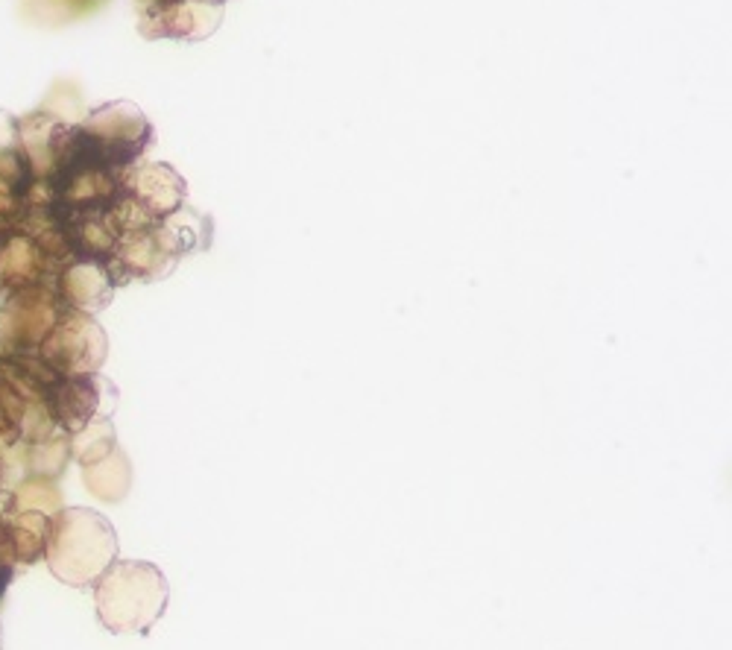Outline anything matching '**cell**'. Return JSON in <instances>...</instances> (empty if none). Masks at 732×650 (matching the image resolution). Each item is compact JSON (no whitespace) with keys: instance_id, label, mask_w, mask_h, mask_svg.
Segmentation results:
<instances>
[{"instance_id":"cell-1","label":"cell","mask_w":732,"mask_h":650,"mask_svg":"<svg viewBox=\"0 0 732 650\" xmlns=\"http://www.w3.org/2000/svg\"><path fill=\"white\" fill-rule=\"evenodd\" d=\"M117 557V533L112 521L85 507H68L50 516L44 560L62 583L88 586Z\"/></svg>"},{"instance_id":"cell-2","label":"cell","mask_w":732,"mask_h":650,"mask_svg":"<svg viewBox=\"0 0 732 650\" xmlns=\"http://www.w3.org/2000/svg\"><path fill=\"white\" fill-rule=\"evenodd\" d=\"M167 597V577L144 560L112 563L94 580L97 618L112 633H146L164 615Z\"/></svg>"},{"instance_id":"cell-3","label":"cell","mask_w":732,"mask_h":650,"mask_svg":"<svg viewBox=\"0 0 732 650\" xmlns=\"http://www.w3.org/2000/svg\"><path fill=\"white\" fill-rule=\"evenodd\" d=\"M129 463L124 454H106L103 460H97L91 466H85V484L88 489L103 498V501H120L129 492Z\"/></svg>"},{"instance_id":"cell-4","label":"cell","mask_w":732,"mask_h":650,"mask_svg":"<svg viewBox=\"0 0 732 650\" xmlns=\"http://www.w3.org/2000/svg\"><path fill=\"white\" fill-rule=\"evenodd\" d=\"M47 527H50V516L36 513V510H27L15 519V551L23 563L44 557Z\"/></svg>"},{"instance_id":"cell-5","label":"cell","mask_w":732,"mask_h":650,"mask_svg":"<svg viewBox=\"0 0 732 650\" xmlns=\"http://www.w3.org/2000/svg\"><path fill=\"white\" fill-rule=\"evenodd\" d=\"M21 504L27 510H36V513H50L59 507V492L53 487H23L21 492Z\"/></svg>"},{"instance_id":"cell-6","label":"cell","mask_w":732,"mask_h":650,"mask_svg":"<svg viewBox=\"0 0 732 650\" xmlns=\"http://www.w3.org/2000/svg\"><path fill=\"white\" fill-rule=\"evenodd\" d=\"M65 457H68V451H65V443H47V445H41L38 448V454H36V469H41V472H59L62 469V463H65Z\"/></svg>"}]
</instances>
